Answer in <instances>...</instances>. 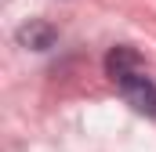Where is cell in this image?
Returning a JSON list of instances; mask_svg holds the SVG:
<instances>
[{"label":"cell","instance_id":"obj_1","mask_svg":"<svg viewBox=\"0 0 156 152\" xmlns=\"http://www.w3.org/2000/svg\"><path fill=\"white\" fill-rule=\"evenodd\" d=\"M116 87H120V94H123L138 112L156 116V87L149 83V76H142V69L131 73V76H123V80H116Z\"/></svg>","mask_w":156,"mask_h":152},{"label":"cell","instance_id":"obj_2","mask_svg":"<svg viewBox=\"0 0 156 152\" xmlns=\"http://www.w3.org/2000/svg\"><path fill=\"white\" fill-rule=\"evenodd\" d=\"M55 29L47 26V22H29V26H22L18 29V43L22 47H33V51H47L51 43H55Z\"/></svg>","mask_w":156,"mask_h":152},{"label":"cell","instance_id":"obj_3","mask_svg":"<svg viewBox=\"0 0 156 152\" xmlns=\"http://www.w3.org/2000/svg\"><path fill=\"white\" fill-rule=\"evenodd\" d=\"M109 76L113 80H123V76H131V73H138V54L134 51H127V47H116L113 54H109Z\"/></svg>","mask_w":156,"mask_h":152}]
</instances>
